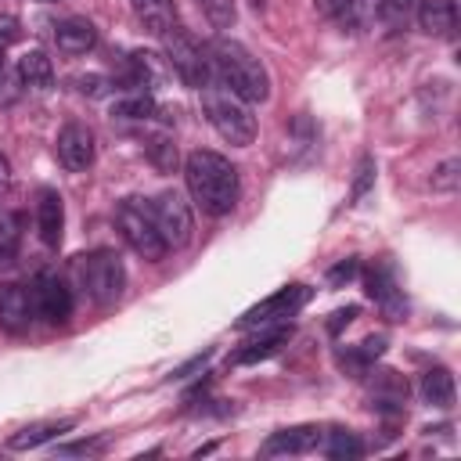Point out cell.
<instances>
[{"label":"cell","mask_w":461,"mask_h":461,"mask_svg":"<svg viewBox=\"0 0 461 461\" xmlns=\"http://www.w3.org/2000/svg\"><path fill=\"white\" fill-rule=\"evenodd\" d=\"M22 76H18V68H4L0 65V104H14L18 97H22Z\"/></svg>","instance_id":"83f0119b"},{"label":"cell","mask_w":461,"mask_h":461,"mask_svg":"<svg viewBox=\"0 0 461 461\" xmlns=\"http://www.w3.org/2000/svg\"><path fill=\"white\" fill-rule=\"evenodd\" d=\"M418 7H421V0H382L378 4V18L385 25H407L418 14Z\"/></svg>","instance_id":"cb8c5ba5"},{"label":"cell","mask_w":461,"mask_h":461,"mask_svg":"<svg viewBox=\"0 0 461 461\" xmlns=\"http://www.w3.org/2000/svg\"><path fill=\"white\" fill-rule=\"evenodd\" d=\"M202 14L212 22V29H230L238 11H234V0H198Z\"/></svg>","instance_id":"d4e9b609"},{"label":"cell","mask_w":461,"mask_h":461,"mask_svg":"<svg viewBox=\"0 0 461 461\" xmlns=\"http://www.w3.org/2000/svg\"><path fill=\"white\" fill-rule=\"evenodd\" d=\"M209 72L220 86H227L234 97H241L245 104H259L270 97V76L259 65V58L241 47L238 40L216 36L209 43Z\"/></svg>","instance_id":"7a4b0ae2"},{"label":"cell","mask_w":461,"mask_h":461,"mask_svg":"<svg viewBox=\"0 0 461 461\" xmlns=\"http://www.w3.org/2000/svg\"><path fill=\"white\" fill-rule=\"evenodd\" d=\"M162 43H166V54H169V65L180 72V79L187 83V86H205L209 79H212V72H209V58L202 54V47L180 29V25H173L166 36H162Z\"/></svg>","instance_id":"52a82bcc"},{"label":"cell","mask_w":461,"mask_h":461,"mask_svg":"<svg viewBox=\"0 0 461 461\" xmlns=\"http://www.w3.org/2000/svg\"><path fill=\"white\" fill-rule=\"evenodd\" d=\"M29 295H32L36 317H43V321H50V324H65V321L72 317V292H68V285H65L58 274L40 270V274L32 277Z\"/></svg>","instance_id":"ba28073f"},{"label":"cell","mask_w":461,"mask_h":461,"mask_svg":"<svg viewBox=\"0 0 461 461\" xmlns=\"http://www.w3.org/2000/svg\"><path fill=\"white\" fill-rule=\"evenodd\" d=\"M324 454H328V457H335V461H342V457H360V454H364V443L357 439V432L335 429V432H328Z\"/></svg>","instance_id":"603a6c76"},{"label":"cell","mask_w":461,"mask_h":461,"mask_svg":"<svg viewBox=\"0 0 461 461\" xmlns=\"http://www.w3.org/2000/svg\"><path fill=\"white\" fill-rule=\"evenodd\" d=\"M184 180L194 198V205L205 216H227L238 202V169L220 151H191L184 162Z\"/></svg>","instance_id":"6da1fadb"},{"label":"cell","mask_w":461,"mask_h":461,"mask_svg":"<svg viewBox=\"0 0 461 461\" xmlns=\"http://www.w3.org/2000/svg\"><path fill=\"white\" fill-rule=\"evenodd\" d=\"M418 22L429 36H450L457 29V0H421Z\"/></svg>","instance_id":"9a60e30c"},{"label":"cell","mask_w":461,"mask_h":461,"mask_svg":"<svg viewBox=\"0 0 461 461\" xmlns=\"http://www.w3.org/2000/svg\"><path fill=\"white\" fill-rule=\"evenodd\" d=\"M18 241H22V216L0 212V259L4 256H14Z\"/></svg>","instance_id":"484cf974"},{"label":"cell","mask_w":461,"mask_h":461,"mask_svg":"<svg viewBox=\"0 0 461 461\" xmlns=\"http://www.w3.org/2000/svg\"><path fill=\"white\" fill-rule=\"evenodd\" d=\"M58 158H61V166L65 169H86L90 162H94V133H90V126H83V122H65L61 130H58Z\"/></svg>","instance_id":"30bf717a"},{"label":"cell","mask_w":461,"mask_h":461,"mask_svg":"<svg viewBox=\"0 0 461 461\" xmlns=\"http://www.w3.org/2000/svg\"><path fill=\"white\" fill-rule=\"evenodd\" d=\"M202 104H205V115H209L212 130L223 140L238 144V148H245V144L256 140V119H252L249 104L241 97H234L227 86H220L216 79H209L202 86Z\"/></svg>","instance_id":"3957f363"},{"label":"cell","mask_w":461,"mask_h":461,"mask_svg":"<svg viewBox=\"0 0 461 461\" xmlns=\"http://www.w3.org/2000/svg\"><path fill=\"white\" fill-rule=\"evenodd\" d=\"M43 4H54V0H43Z\"/></svg>","instance_id":"8d00e7d4"},{"label":"cell","mask_w":461,"mask_h":461,"mask_svg":"<svg viewBox=\"0 0 461 461\" xmlns=\"http://www.w3.org/2000/svg\"><path fill=\"white\" fill-rule=\"evenodd\" d=\"M72 425H76L72 418H65V421H40V425H29V429H22L18 436H11V447H14V450H32V447H40V443H47V439L68 432Z\"/></svg>","instance_id":"44dd1931"},{"label":"cell","mask_w":461,"mask_h":461,"mask_svg":"<svg viewBox=\"0 0 461 461\" xmlns=\"http://www.w3.org/2000/svg\"><path fill=\"white\" fill-rule=\"evenodd\" d=\"M22 40V22L14 14H0V50Z\"/></svg>","instance_id":"f546056e"},{"label":"cell","mask_w":461,"mask_h":461,"mask_svg":"<svg viewBox=\"0 0 461 461\" xmlns=\"http://www.w3.org/2000/svg\"><path fill=\"white\" fill-rule=\"evenodd\" d=\"M457 180H461V162H457V158H447V162L432 173V191L450 194V191H457Z\"/></svg>","instance_id":"4316f807"},{"label":"cell","mask_w":461,"mask_h":461,"mask_svg":"<svg viewBox=\"0 0 461 461\" xmlns=\"http://www.w3.org/2000/svg\"><path fill=\"white\" fill-rule=\"evenodd\" d=\"M18 76H22V83L32 86V90H47V86L54 83V65H50V58H47L43 50H25V54L18 58Z\"/></svg>","instance_id":"ffe728a7"},{"label":"cell","mask_w":461,"mask_h":461,"mask_svg":"<svg viewBox=\"0 0 461 461\" xmlns=\"http://www.w3.org/2000/svg\"><path fill=\"white\" fill-rule=\"evenodd\" d=\"M112 115H119V119H148V115H155V97L144 94V90H137V94L115 101L112 104Z\"/></svg>","instance_id":"7402d4cb"},{"label":"cell","mask_w":461,"mask_h":461,"mask_svg":"<svg viewBox=\"0 0 461 461\" xmlns=\"http://www.w3.org/2000/svg\"><path fill=\"white\" fill-rule=\"evenodd\" d=\"M353 274H357V259H346V263H339V267L328 274V281H331V285H339V281H349Z\"/></svg>","instance_id":"1f68e13d"},{"label":"cell","mask_w":461,"mask_h":461,"mask_svg":"<svg viewBox=\"0 0 461 461\" xmlns=\"http://www.w3.org/2000/svg\"><path fill=\"white\" fill-rule=\"evenodd\" d=\"M115 223H119V234L126 238V245H130L140 259L155 263V259H162V256L169 252V245L162 241V234H158V227H155V220H151V209H148L140 198H126V202L115 209Z\"/></svg>","instance_id":"5b68a950"},{"label":"cell","mask_w":461,"mask_h":461,"mask_svg":"<svg viewBox=\"0 0 461 461\" xmlns=\"http://www.w3.org/2000/svg\"><path fill=\"white\" fill-rule=\"evenodd\" d=\"M324 443V432L317 425H292V429H281L274 432L267 443H263V454L274 457V454H310Z\"/></svg>","instance_id":"5bb4252c"},{"label":"cell","mask_w":461,"mask_h":461,"mask_svg":"<svg viewBox=\"0 0 461 461\" xmlns=\"http://www.w3.org/2000/svg\"><path fill=\"white\" fill-rule=\"evenodd\" d=\"M353 317H357V306H346V310H339V313H335V321H331V331H339V328H342V324H349Z\"/></svg>","instance_id":"836d02e7"},{"label":"cell","mask_w":461,"mask_h":461,"mask_svg":"<svg viewBox=\"0 0 461 461\" xmlns=\"http://www.w3.org/2000/svg\"><path fill=\"white\" fill-rule=\"evenodd\" d=\"M36 230H40V241L47 249H58L61 245L65 205H61V194L54 187H40V194H36Z\"/></svg>","instance_id":"8fae6325"},{"label":"cell","mask_w":461,"mask_h":461,"mask_svg":"<svg viewBox=\"0 0 461 461\" xmlns=\"http://www.w3.org/2000/svg\"><path fill=\"white\" fill-rule=\"evenodd\" d=\"M306 299H310V288H306V285H285V288H277L274 295H267L263 303H256L252 310H245V313L238 317V328H263V324H277V321L292 317Z\"/></svg>","instance_id":"9c48e42d"},{"label":"cell","mask_w":461,"mask_h":461,"mask_svg":"<svg viewBox=\"0 0 461 461\" xmlns=\"http://www.w3.org/2000/svg\"><path fill=\"white\" fill-rule=\"evenodd\" d=\"M421 396H425V403H432V407H454V375L447 371V367H429L425 375H421Z\"/></svg>","instance_id":"d6986e66"},{"label":"cell","mask_w":461,"mask_h":461,"mask_svg":"<svg viewBox=\"0 0 461 461\" xmlns=\"http://www.w3.org/2000/svg\"><path fill=\"white\" fill-rule=\"evenodd\" d=\"M11 184V162L0 155V187H7Z\"/></svg>","instance_id":"d590c367"},{"label":"cell","mask_w":461,"mask_h":461,"mask_svg":"<svg viewBox=\"0 0 461 461\" xmlns=\"http://www.w3.org/2000/svg\"><path fill=\"white\" fill-rule=\"evenodd\" d=\"M151 209V220L162 234V241L169 249H184L191 241V230H194V220H191V205L184 202L180 191H162L155 194V202L148 205Z\"/></svg>","instance_id":"8992f818"},{"label":"cell","mask_w":461,"mask_h":461,"mask_svg":"<svg viewBox=\"0 0 461 461\" xmlns=\"http://www.w3.org/2000/svg\"><path fill=\"white\" fill-rule=\"evenodd\" d=\"M76 274H79L83 292L97 306H112L126 288V267L112 249H97L90 256H79L76 259Z\"/></svg>","instance_id":"277c9868"},{"label":"cell","mask_w":461,"mask_h":461,"mask_svg":"<svg viewBox=\"0 0 461 461\" xmlns=\"http://www.w3.org/2000/svg\"><path fill=\"white\" fill-rule=\"evenodd\" d=\"M367 292H371V299L382 306V313H385L389 321H403L407 299H403V292H400V285H396V277H393L389 267L367 270Z\"/></svg>","instance_id":"7c38bea8"},{"label":"cell","mask_w":461,"mask_h":461,"mask_svg":"<svg viewBox=\"0 0 461 461\" xmlns=\"http://www.w3.org/2000/svg\"><path fill=\"white\" fill-rule=\"evenodd\" d=\"M130 4H133L137 22H140L151 36H166V32L176 25V7H173V0H130Z\"/></svg>","instance_id":"e0dca14e"},{"label":"cell","mask_w":461,"mask_h":461,"mask_svg":"<svg viewBox=\"0 0 461 461\" xmlns=\"http://www.w3.org/2000/svg\"><path fill=\"white\" fill-rule=\"evenodd\" d=\"M54 40H58V47H61L65 54H86V50H94V43H97V29H94V22H86V18H65V22L54 29Z\"/></svg>","instance_id":"2e32d148"},{"label":"cell","mask_w":461,"mask_h":461,"mask_svg":"<svg viewBox=\"0 0 461 461\" xmlns=\"http://www.w3.org/2000/svg\"><path fill=\"white\" fill-rule=\"evenodd\" d=\"M148 155H151V162H155L158 169H173V166H176V148H173L166 137H155V140L148 144Z\"/></svg>","instance_id":"f1b7e54d"},{"label":"cell","mask_w":461,"mask_h":461,"mask_svg":"<svg viewBox=\"0 0 461 461\" xmlns=\"http://www.w3.org/2000/svg\"><path fill=\"white\" fill-rule=\"evenodd\" d=\"M79 90L83 94H101V76H83L79 79Z\"/></svg>","instance_id":"e575fe53"},{"label":"cell","mask_w":461,"mask_h":461,"mask_svg":"<svg viewBox=\"0 0 461 461\" xmlns=\"http://www.w3.org/2000/svg\"><path fill=\"white\" fill-rule=\"evenodd\" d=\"M349 4H353V0H317V11L328 14V18H335V14H342Z\"/></svg>","instance_id":"d6a6232c"},{"label":"cell","mask_w":461,"mask_h":461,"mask_svg":"<svg viewBox=\"0 0 461 461\" xmlns=\"http://www.w3.org/2000/svg\"><path fill=\"white\" fill-rule=\"evenodd\" d=\"M357 173H360V176H357V184H353V194L360 198V194L367 191V184L375 180V158H367V155H364V158H360V169H357Z\"/></svg>","instance_id":"4dcf8cb0"},{"label":"cell","mask_w":461,"mask_h":461,"mask_svg":"<svg viewBox=\"0 0 461 461\" xmlns=\"http://www.w3.org/2000/svg\"><path fill=\"white\" fill-rule=\"evenodd\" d=\"M32 295L22 285H0V328L4 331H25L32 324Z\"/></svg>","instance_id":"4fadbf2b"},{"label":"cell","mask_w":461,"mask_h":461,"mask_svg":"<svg viewBox=\"0 0 461 461\" xmlns=\"http://www.w3.org/2000/svg\"><path fill=\"white\" fill-rule=\"evenodd\" d=\"M288 339H292V328H288V324H277V328H270L267 335L245 342V346L230 357V364H256V360H267V357H274Z\"/></svg>","instance_id":"ac0fdd59"}]
</instances>
